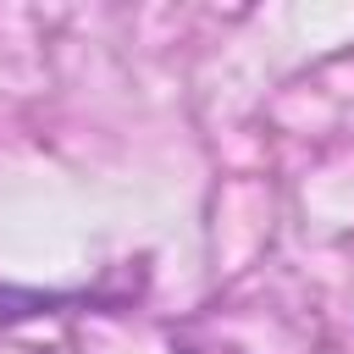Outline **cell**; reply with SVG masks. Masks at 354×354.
<instances>
[{
  "mask_svg": "<svg viewBox=\"0 0 354 354\" xmlns=\"http://www.w3.org/2000/svg\"><path fill=\"white\" fill-rule=\"evenodd\" d=\"M50 299L44 293H17V288H0V315H33V310H44Z\"/></svg>",
  "mask_w": 354,
  "mask_h": 354,
  "instance_id": "6da1fadb",
  "label": "cell"
}]
</instances>
